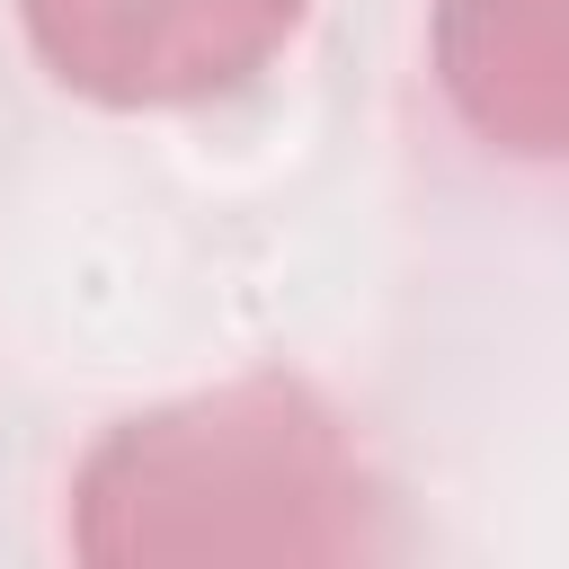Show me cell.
<instances>
[{
    "label": "cell",
    "mask_w": 569,
    "mask_h": 569,
    "mask_svg": "<svg viewBox=\"0 0 569 569\" xmlns=\"http://www.w3.org/2000/svg\"><path fill=\"white\" fill-rule=\"evenodd\" d=\"M427 62L480 151L569 169V0H436Z\"/></svg>",
    "instance_id": "3957f363"
},
{
    "label": "cell",
    "mask_w": 569,
    "mask_h": 569,
    "mask_svg": "<svg viewBox=\"0 0 569 569\" xmlns=\"http://www.w3.org/2000/svg\"><path fill=\"white\" fill-rule=\"evenodd\" d=\"M311 0H18V27L53 89L160 116L249 89L302 27Z\"/></svg>",
    "instance_id": "7a4b0ae2"
},
{
    "label": "cell",
    "mask_w": 569,
    "mask_h": 569,
    "mask_svg": "<svg viewBox=\"0 0 569 569\" xmlns=\"http://www.w3.org/2000/svg\"><path fill=\"white\" fill-rule=\"evenodd\" d=\"M71 551L151 560H373L391 498L356 427L293 373H240L116 418L71 471Z\"/></svg>",
    "instance_id": "6da1fadb"
}]
</instances>
